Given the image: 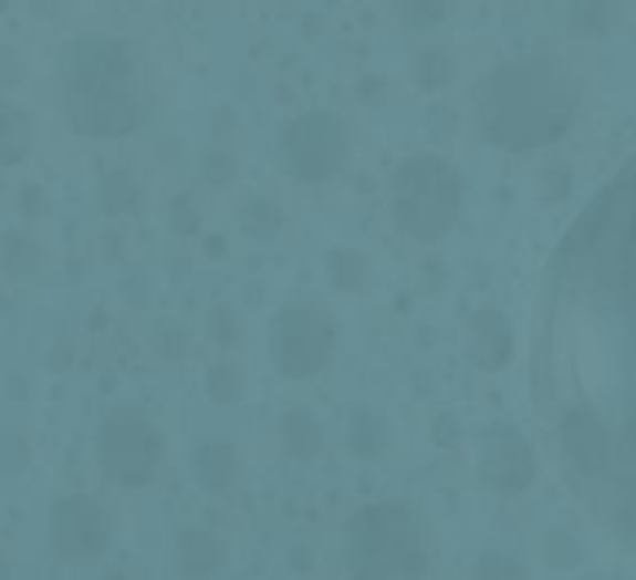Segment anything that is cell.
I'll use <instances>...</instances> for the list:
<instances>
[{"instance_id":"cell-1","label":"cell","mask_w":636,"mask_h":580,"mask_svg":"<svg viewBox=\"0 0 636 580\" xmlns=\"http://www.w3.org/2000/svg\"><path fill=\"white\" fill-rule=\"evenodd\" d=\"M532 397L566 489L636 555V157L550 262Z\"/></svg>"},{"instance_id":"cell-2","label":"cell","mask_w":636,"mask_h":580,"mask_svg":"<svg viewBox=\"0 0 636 580\" xmlns=\"http://www.w3.org/2000/svg\"><path fill=\"white\" fill-rule=\"evenodd\" d=\"M62 105L87 136H123L140 123L132 62L110 40H79L62 58Z\"/></svg>"},{"instance_id":"cell-3","label":"cell","mask_w":636,"mask_h":580,"mask_svg":"<svg viewBox=\"0 0 636 580\" xmlns=\"http://www.w3.org/2000/svg\"><path fill=\"white\" fill-rule=\"evenodd\" d=\"M96 454H101V467L114 480L144 485L148 472H153V463H157V433L144 420H136V415H118V420L105 424Z\"/></svg>"},{"instance_id":"cell-4","label":"cell","mask_w":636,"mask_h":580,"mask_svg":"<svg viewBox=\"0 0 636 580\" xmlns=\"http://www.w3.org/2000/svg\"><path fill=\"white\" fill-rule=\"evenodd\" d=\"M49 541L62 559H92L110 546V524L105 510L92 498H66L49 515Z\"/></svg>"},{"instance_id":"cell-5","label":"cell","mask_w":636,"mask_h":580,"mask_svg":"<svg viewBox=\"0 0 636 580\" xmlns=\"http://www.w3.org/2000/svg\"><path fill=\"white\" fill-rule=\"evenodd\" d=\"M31 148V118L13 105H0V166H18Z\"/></svg>"},{"instance_id":"cell-6","label":"cell","mask_w":636,"mask_h":580,"mask_svg":"<svg viewBox=\"0 0 636 580\" xmlns=\"http://www.w3.org/2000/svg\"><path fill=\"white\" fill-rule=\"evenodd\" d=\"M18 79H22L18 53H13V49H0V87H9V83H18Z\"/></svg>"}]
</instances>
